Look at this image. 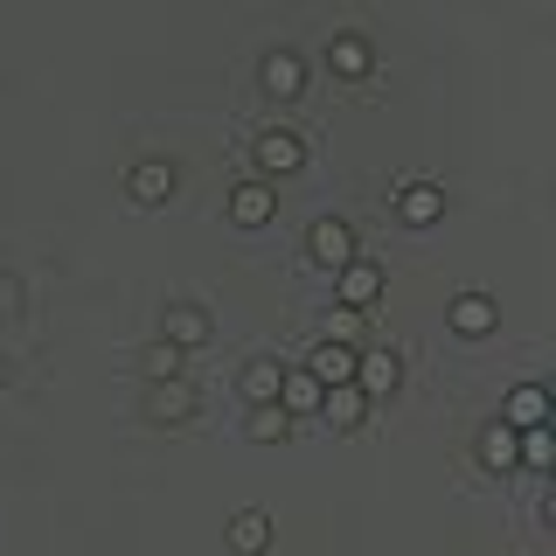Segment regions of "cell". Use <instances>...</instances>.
I'll return each instance as SVG.
<instances>
[{"instance_id":"7402d4cb","label":"cell","mask_w":556,"mask_h":556,"mask_svg":"<svg viewBox=\"0 0 556 556\" xmlns=\"http://www.w3.org/2000/svg\"><path fill=\"white\" fill-rule=\"evenodd\" d=\"M243 431H251V439H257V445H286V431H292V417H286V410H278V404H251V425H243Z\"/></svg>"},{"instance_id":"8992f818","label":"cell","mask_w":556,"mask_h":556,"mask_svg":"<svg viewBox=\"0 0 556 556\" xmlns=\"http://www.w3.org/2000/svg\"><path fill=\"white\" fill-rule=\"evenodd\" d=\"M306 251H313V265L341 271L348 257H362V243H355V223H341V216H320V223L306 230Z\"/></svg>"},{"instance_id":"7a4b0ae2","label":"cell","mask_w":556,"mask_h":556,"mask_svg":"<svg viewBox=\"0 0 556 556\" xmlns=\"http://www.w3.org/2000/svg\"><path fill=\"white\" fill-rule=\"evenodd\" d=\"M382 278H390V271H382L376 257H348V265L334 271V306H348V313H369V306L382 300Z\"/></svg>"},{"instance_id":"ffe728a7","label":"cell","mask_w":556,"mask_h":556,"mask_svg":"<svg viewBox=\"0 0 556 556\" xmlns=\"http://www.w3.org/2000/svg\"><path fill=\"white\" fill-rule=\"evenodd\" d=\"M515 466H529V473H549V466H556V439H549V425L515 431Z\"/></svg>"},{"instance_id":"d6986e66","label":"cell","mask_w":556,"mask_h":556,"mask_svg":"<svg viewBox=\"0 0 556 556\" xmlns=\"http://www.w3.org/2000/svg\"><path fill=\"white\" fill-rule=\"evenodd\" d=\"M278 382H286V369L271 355H257V362H243L237 390H243V404H278Z\"/></svg>"},{"instance_id":"2e32d148","label":"cell","mask_w":556,"mask_h":556,"mask_svg":"<svg viewBox=\"0 0 556 556\" xmlns=\"http://www.w3.org/2000/svg\"><path fill=\"white\" fill-rule=\"evenodd\" d=\"M501 425H515V431L549 425V390H543V382H521V390L508 396V410H501Z\"/></svg>"},{"instance_id":"cb8c5ba5","label":"cell","mask_w":556,"mask_h":556,"mask_svg":"<svg viewBox=\"0 0 556 556\" xmlns=\"http://www.w3.org/2000/svg\"><path fill=\"white\" fill-rule=\"evenodd\" d=\"M22 313V278H0V320H14Z\"/></svg>"},{"instance_id":"7c38bea8","label":"cell","mask_w":556,"mask_h":556,"mask_svg":"<svg viewBox=\"0 0 556 556\" xmlns=\"http://www.w3.org/2000/svg\"><path fill=\"white\" fill-rule=\"evenodd\" d=\"M327 70H334V77H348V84H362V77L376 70V49H369V35L341 28L334 42H327Z\"/></svg>"},{"instance_id":"6da1fadb","label":"cell","mask_w":556,"mask_h":556,"mask_svg":"<svg viewBox=\"0 0 556 556\" xmlns=\"http://www.w3.org/2000/svg\"><path fill=\"white\" fill-rule=\"evenodd\" d=\"M251 167H257V181H286V174L306 167V139L292 126H265L251 139Z\"/></svg>"},{"instance_id":"603a6c76","label":"cell","mask_w":556,"mask_h":556,"mask_svg":"<svg viewBox=\"0 0 556 556\" xmlns=\"http://www.w3.org/2000/svg\"><path fill=\"white\" fill-rule=\"evenodd\" d=\"M327 341L355 348V341H362V313H348V306H327Z\"/></svg>"},{"instance_id":"e0dca14e","label":"cell","mask_w":556,"mask_h":556,"mask_svg":"<svg viewBox=\"0 0 556 556\" xmlns=\"http://www.w3.org/2000/svg\"><path fill=\"white\" fill-rule=\"evenodd\" d=\"M473 452H480V466L486 473H515V425H480V439H473Z\"/></svg>"},{"instance_id":"5bb4252c","label":"cell","mask_w":556,"mask_h":556,"mask_svg":"<svg viewBox=\"0 0 556 556\" xmlns=\"http://www.w3.org/2000/svg\"><path fill=\"white\" fill-rule=\"evenodd\" d=\"M126 195H132L139 208H161V202L174 195V167H167V161H132V167H126Z\"/></svg>"},{"instance_id":"9c48e42d","label":"cell","mask_w":556,"mask_h":556,"mask_svg":"<svg viewBox=\"0 0 556 556\" xmlns=\"http://www.w3.org/2000/svg\"><path fill=\"white\" fill-rule=\"evenodd\" d=\"M216 327H208V306H195V300H167V313H161V341H174L188 355V348H202Z\"/></svg>"},{"instance_id":"d4e9b609","label":"cell","mask_w":556,"mask_h":556,"mask_svg":"<svg viewBox=\"0 0 556 556\" xmlns=\"http://www.w3.org/2000/svg\"><path fill=\"white\" fill-rule=\"evenodd\" d=\"M8 376H14V369H8V362H0V382H8Z\"/></svg>"},{"instance_id":"52a82bcc","label":"cell","mask_w":556,"mask_h":556,"mask_svg":"<svg viewBox=\"0 0 556 556\" xmlns=\"http://www.w3.org/2000/svg\"><path fill=\"white\" fill-rule=\"evenodd\" d=\"M445 327H452L459 341H486V334L501 327V306L486 300V292H459V300L445 306Z\"/></svg>"},{"instance_id":"ba28073f","label":"cell","mask_w":556,"mask_h":556,"mask_svg":"<svg viewBox=\"0 0 556 556\" xmlns=\"http://www.w3.org/2000/svg\"><path fill=\"white\" fill-rule=\"evenodd\" d=\"M271 216H278V188L271 181H257V174H251V181L230 188V223H237V230H265Z\"/></svg>"},{"instance_id":"5b68a950","label":"cell","mask_w":556,"mask_h":556,"mask_svg":"<svg viewBox=\"0 0 556 556\" xmlns=\"http://www.w3.org/2000/svg\"><path fill=\"white\" fill-rule=\"evenodd\" d=\"M390 216L404 223V230H431V223H445V188L439 181H404L390 202Z\"/></svg>"},{"instance_id":"8fae6325","label":"cell","mask_w":556,"mask_h":556,"mask_svg":"<svg viewBox=\"0 0 556 556\" xmlns=\"http://www.w3.org/2000/svg\"><path fill=\"white\" fill-rule=\"evenodd\" d=\"M396 382H404V362H396L390 348H362V355H355V390L369 396V404H376V396H390Z\"/></svg>"},{"instance_id":"4fadbf2b","label":"cell","mask_w":556,"mask_h":556,"mask_svg":"<svg viewBox=\"0 0 556 556\" xmlns=\"http://www.w3.org/2000/svg\"><path fill=\"white\" fill-rule=\"evenodd\" d=\"M355 355H362V348H341V341H320V348H313V355L300 362V369H306L313 382H320V390H341V382H355Z\"/></svg>"},{"instance_id":"3957f363","label":"cell","mask_w":556,"mask_h":556,"mask_svg":"<svg viewBox=\"0 0 556 556\" xmlns=\"http://www.w3.org/2000/svg\"><path fill=\"white\" fill-rule=\"evenodd\" d=\"M257 91L278 98V104H292L306 91V56H300V49H265V56H257Z\"/></svg>"},{"instance_id":"30bf717a","label":"cell","mask_w":556,"mask_h":556,"mask_svg":"<svg viewBox=\"0 0 556 556\" xmlns=\"http://www.w3.org/2000/svg\"><path fill=\"white\" fill-rule=\"evenodd\" d=\"M271 515L265 508H237L230 521H223V543H230V556H265L271 549Z\"/></svg>"},{"instance_id":"44dd1931","label":"cell","mask_w":556,"mask_h":556,"mask_svg":"<svg viewBox=\"0 0 556 556\" xmlns=\"http://www.w3.org/2000/svg\"><path fill=\"white\" fill-rule=\"evenodd\" d=\"M181 348H174V341H161V334H153L147 348H139V369H147V382H174V376H181Z\"/></svg>"},{"instance_id":"9a60e30c","label":"cell","mask_w":556,"mask_h":556,"mask_svg":"<svg viewBox=\"0 0 556 556\" xmlns=\"http://www.w3.org/2000/svg\"><path fill=\"white\" fill-rule=\"evenodd\" d=\"M320 417H327L334 431H362V425H369V396H362L355 382H341V390L320 396Z\"/></svg>"},{"instance_id":"277c9868","label":"cell","mask_w":556,"mask_h":556,"mask_svg":"<svg viewBox=\"0 0 556 556\" xmlns=\"http://www.w3.org/2000/svg\"><path fill=\"white\" fill-rule=\"evenodd\" d=\"M139 410H147L153 425H188V417L202 410V396H195V382H188V376H174V382H147Z\"/></svg>"},{"instance_id":"ac0fdd59","label":"cell","mask_w":556,"mask_h":556,"mask_svg":"<svg viewBox=\"0 0 556 556\" xmlns=\"http://www.w3.org/2000/svg\"><path fill=\"white\" fill-rule=\"evenodd\" d=\"M320 382H313L306 369H286V382H278V410L286 417H320Z\"/></svg>"}]
</instances>
